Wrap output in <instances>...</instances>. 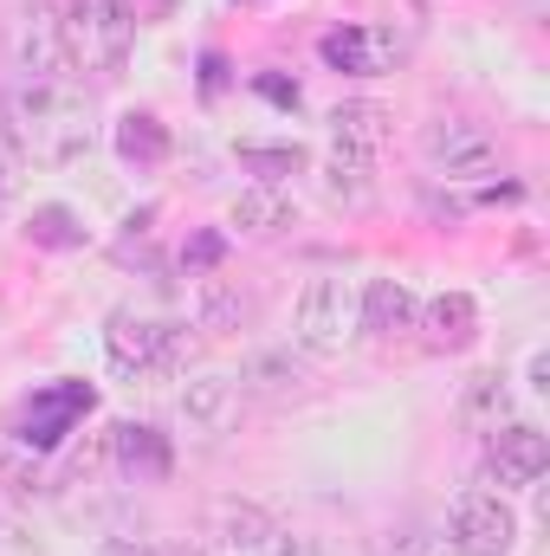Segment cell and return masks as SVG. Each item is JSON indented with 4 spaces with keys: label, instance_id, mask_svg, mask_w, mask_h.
Wrapping results in <instances>:
<instances>
[{
    "label": "cell",
    "instance_id": "obj_19",
    "mask_svg": "<svg viewBox=\"0 0 550 556\" xmlns=\"http://www.w3.org/2000/svg\"><path fill=\"white\" fill-rule=\"evenodd\" d=\"M460 420L466 427H479V433H492V427H505L512 415V382L499 376V369H479L466 389H460Z\"/></svg>",
    "mask_w": 550,
    "mask_h": 556
},
{
    "label": "cell",
    "instance_id": "obj_4",
    "mask_svg": "<svg viewBox=\"0 0 550 556\" xmlns=\"http://www.w3.org/2000/svg\"><path fill=\"white\" fill-rule=\"evenodd\" d=\"M182 350H188L182 324H162V317H142V311H111L104 317V356L130 382L162 376V369H182Z\"/></svg>",
    "mask_w": 550,
    "mask_h": 556
},
{
    "label": "cell",
    "instance_id": "obj_7",
    "mask_svg": "<svg viewBox=\"0 0 550 556\" xmlns=\"http://www.w3.org/2000/svg\"><path fill=\"white\" fill-rule=\"evenodd\" d=\"M518 511L499 492H460L447 505V551L453 556H512Z\"/></svg>",
    "mask_w": 550,
    "mask_h": 556
},
{
    "label": "cell",
    "instance_id": "obj_28",
    "mask_svg": "<svg viewBox=\"0 0 550 556\" xmlns=\"http://www.w3.org/2000/svg\"><path fill=\"white\" fill-rule=\"evenodd\" d=\"M266 556H324V551H317V538H311V531H278Z\"/></svg>",
    "mask_w": 550,
    "mask_h": 556
},
{
    "label": "cell",
    "instance_id": "obj_27",
    "mask_svg": "<svg viewBox=\"0 0 550 556\" xmlns=\"http://www.w3.org/2000/svg\"><path fill=\"white\" fill-rule=\"evenodd\" d=\"M182 266H195V273H214V266H221V240H214V233L188 240V247H182Z\"/></svg>",
    "mask_w": 550,
    "mask_h": 556
},
{
    "label": "cell",
    "instance_id": "obj_20",
    "mask_svg": "<svg viewBox=\"0 0 550 556\" xmlns=\"http://www.w3.org/2000/svg\"><path fill=\"white\" fill-rule=\"evenodd\" d=\"M91 408V389H52V395H39L33 402V415H26V440L33 446H59L65 440V427Z\"/></svg>",
    "mask_w": 550,
    "mask_h": 556
},
{
    "label": "cell",
    "instance_id": "obj_11",
    "mask_svg": "<svg viewBox=\"0 0 550 556\" xmlns=\"http://www.w3.org/2000/svg\"><path fill=\"white\" fill-rule=\"evenodd\" d=\"M278 531L285 525H278L266 505H253V498H221L214 505V544L227 556H266Z\"/></svg>",
    "mask_w": 550,
    "mask_h": 556
},
{
    "label": "cell",
    "instance_id": "obj_23",
    "mask_svg": "<svg viewBox=\"0 0 550 556\" xmlns=\"http://www.w3.org/2000/svg\"><path fill=\"white\" fill-rule=\"evenodd\" d=\"M26 240H33V247H52V253H72V247H85V220H78L72 207L46 201V207H33V220H26Z\"/></svg>",
    "mask_w": 550,
    "mask_h": 556
},
{
    "label": "cell",
    "instance_id": "obj_12",
    "mask_svg": "<svg viewBox=\"0 0 550 556\" xmlns=\"http://www.w3.org/2000/svg\"><path fill=\"white\" fill-rule=\"evenodd\" d=\"M414 317H421V304L402 278H370L357 291V330H370V337H409Z\"/></svg>",
    "mask_w": 550,
    "mask_h": 556
},
{
    "label": "cell",
    "instance_id": "obj_14",
    "mask_svg": "<svg viewBox=\"0 0 550 556\" xmlns=\"http://www.w3.org/2000/svg\"><path fill=\"white\" fill-rule=\"evenodd\" d=\"M414 330L427 337V350H466V343L479 337V304H473L466 291H440V298L421 304Z\"/></svg>",
    "mask_w": 550,
    "mask_h": 556
},
{
    "label": "cell",
    "instance_id": "obj_31",
    "mask_svg": "<svg viewBox=\"0 0 550 556\" xmlns=\"http://www.w3.org/2000/svg\"><path fill=\"white\" fill-rule=\"evenodd\" d=\"M260 91H266L273 104H298V91H291V85H278V78H260Z\"/></svg>",
    "mask_w": 550,
    "mask_h": 556
},
{
    "label": "cell",
    "instance_id": "obj_21",
    "mask_svg": "<svg viewBox=\"0 0 550 556\" xmlns=\"http://www.w3.org/2000/svg\"><path fill=\"white\" fill-rule=\"evenodd\" d=\"M117 155H124V162H137V168L168 162V124H162L155 111H130V117L117 124Z\"/></svg>",
    "mask_w": 550,
    "mask_h": 556
},
{
    "label": "cell",
    "instance_id": "obj_15",
    "mask_svg": "<svg viewBox=\"0 0 550 556\" xmlns=\"http://www.w3.org/2000/svg\"><path fill=\"white\" fill-rule=\"evenodd\" d=\"M253 291L247 285H234V278H201V291H195V324L208 330V337H240L247 324H253Z\"/></svg>",
    "mask_w": 550,
    "mask_h": 556
},
{
    "label": "cell",
    "instance_id": "obj_9",
    "mask_svg": "<svg viewBox=\"0 0 550 556\" xmlns=\"http://www.w3.org/2000/svg\"><path fill=\"white\" fill-rule=\"evenodd\" d=\"M545 466H550L545 427H532V420H505V427L486 433V472H492L499 485H538Z\"/></svg>",
    "mask_w": 550,
    "mask_h": 556
},
{
    "label": "cell",
    "instance_id": "obj_29",
    "mask_svg": "<svg viewBox=\"0 0 550 556\" xmlns=\"http://www.w3.org/2000/svg\"><path fill=\"white\" fill-rule=\"evenodd\" d=\"M98 556H162V544H149V538H104Z\"/></svg>",
    "mask_w": 550,
    "mask_h": 556
},
{
    "label": "cell",
    "instance_id": "obj_2",
    "mask_svg": "<svg viewBox=\"0 0 550 556\" xmlns=\"http://www.w3.org/2000/svg\"><path fill=\"white\" fill-rule=\"evenodd\" d=\"M0 52L13 78H65L72 46H65V7L52 0H13L0 20Z\"/></svg>",
    "mask_w": 550,
    "mask_h": 556
},
{
    "label": "cell",
    "instance_id": "obj_30",
    "mask_svg": "<svg viewBox=\"0 0 550 556\" xmlns=\"http://www.w3.org/2000/svg\"><path fill=\"white\" fill-rule=\"evenodd\" d=\"M525 376H532V389H538V395L550 389V356H545V350H532V363H525Z\"/></svg>",
    "mask_w": 550,
    "mask_h": 556
},
{
    "label": "cell",
    "instance_id": "obj_5",
    "mask_svg": "<svg viewBox=\"0 0 550 556\" xmlns=\"http://www.w3.org/2000/svg\"><path fill=\"white\" fill-rule=\"evenodd\" d=\"M421 162L447 181H479L499 168V137L479 124V117H460V111H440L421 124Z\"/></svg>",
    "mask_w": 550,
    "mask_h": 556
},
{
    "label": "cell",
    "instance_id": "obj_6",
    "mask_svg": "<svg viewBox=\"0 0 550 556\" xmlns=\"http://www.w3.org/2000/svg\"><path fill=\"white\" fill-rule=\"evenodd\" d=\"M357 337V291L343 278H311L291 304V343L304 356H337Z\"/></svg>",
    "mask_w": 550,
    "mask_h": 556
},
{
    "label": "cell",
    "instance_id": "obj_26",
    "mask_svg": "<svg viewBox=\"0 0 550 556\" xmlns=\"http://www.w3.org/2000/svg\"><path fill=\"white\" fill-rule=\"evenodd\" d=\"M240 162H247L253 175H266L273 188H278V175H298V168H304V155H298V149H253V142L240 149Z\"/></svg>",
    "mask_w": 550,
    "mask_h": 556
},
{
    "label": "cell",
    "instance_id": "obj_1",
    "mask_svg": "<svg viewBox=\"0 0 550 556\" xmlns=\"http://www.w3.org/2000/svg\"><path fill=\"white\" fill-rule=\"evenodd\" d=\"M7 124L20 130L33 162H78L91 155V104L72 78H13V91L0 98Z\"/></svg>",
    "mask_w": 550,
    "mask_h": 556
},
{
    "label": "cell",
    "instance_id": "obj_24",
    "mask_svg": "<svg viewBox=\"0 0 550 556\" xmlns=\"http://www.w3.org/2000/svg\"><path fill=\"white\" fill-rule=\"evenodd\" d=\"M26 168H33V155H26L20 130H13V124H7V111H0V207L26 194Z\"/></svg>",
    "mask_w": 550,
    "mask_h": 556
},
{
    "label": "cell",
    "instance_id": "obj_10",
    "mask_svg": "<svg viewBox=\"0 0 550 556\" xmlns=\"http://www.w3.org/2000/svg\"><path fill=\"white\" fill-rule=\"evenodd\" d=\"M227 220H234V233H240V240H278V233H291V227H298V201H291L285 188H273V181H253V188H240V194H234Z\"/></svg>",
    "mask_w": 550,
    "mask_h": 556
},
{
    "label": "cell",
    "instance_id": "obj_18",
    "mask_svg": "<svg viewBox=\"0 0 550 556\" xmlns=\"http://www.w3.org/2000/svg\"><path fill=\"white\" fill-rule=\"evenodd\" d=\"M234 382H240V395H298L304 389V363L291 350H253Z\"/></svg>",
    "mask_w": 550,
    "mask_h": 556
},
{
    "label": "cell",
    "instance_id": "obj_32",
    "mask_svg": "<svg viewBox=\"0 0 550 556\" xmlns=\"http://www.w3.org/2000/svg\"><path fill=\"white\" fill-rule=\"evenodd\" d=\"M0 479H13V466H7V446H0Z\"/></svg>",
    "mask_w": 550,
    "mask_h": 556
},
{
    "label": "cell",
    "instance_id": "obj_13",
    "mask_svg": "<svg viewBox=\"0 0 550 556\" xmlns=\"http://www.w3.org/2000/svg\"><path fill=\"white\" fill-rule=\"evenodd\" d=\"M370 162H376V155H357V149H337V142H330V155H324V168H317L324 201L363 214V207L376 201V168H370Z\"/></svg>",
    "mask_w": 550,
    "mask_h": 556
},
{
    "label": "cell",
    "instance_id": "obj_17",
    "mask_svg": "<svg viewBox=\"0 0 550 556\" xmlns=\"http://www.w3.org/2000/svg\"><path fill=\"white\" fill-rule=\"evenodd\" d=\"M389 130H396V117H389L383 104H370V98H350V104L330 111V142H337V149L376 155V149L389 142Z\"/></svg>",
    "mask_w": 550,
    "mask_h": 556
},
{
    "label": "cell",
    "instance_id": "obj_3",
    "mask_svg": "<svg viewBox=\"0 0 550 556\" xmlns=\"http://www.w3.org/2000/svg\"><path fill=\"white\" fill-rule=\"evenodd\" d=\"M137 39V7L130 0H65V46L72 65L91 78H117Z\"/></svg>",
    "mask_w": 550,
    "mask_h": 556
},
{
    "label": "cell",
    "instance_id": "obj_16",
    "mask_svg": "<svg viewBox=\"0 0 550 556\" xmlns=\"http://www.w3.org/2000/svg\"><path fill=\"white\" fill-rule=\"evenodd\" d=\"M111 472H124V479H168V440L155 433V427H142V420H117V440H111Z\"/></svg>",
    "mask_w": 550,
    "mask_h": 556
},
{
    "label": "cell",
    "instance_id": "obj_8",
    "mask_svg": "<svg viewBox=\"0 0 550 556\" xmlns=\"http://www.w3.org/2000/svg\"><path fill=\"white\" fill-rule=\"evenodd\" d=\"M175 415H182L188 433L221 440V433L240 420V382H234L227 369H195V376H182V389H175Z\"/></svg>",
    "mask_w": 550,
    "mask_h": 556
},
{
    "label": "cell",
    "instance_id": "obj_22",
    "mask_svg": "<svg viewBox=\"0 0 550 556\" xmlns=\"http://www.w3.org/2000/svg\"><path fill=\"white\" fill-rule=\"evenodd\" d=\"M324 65L330 72H350V78H370V72H383V59H376V39L363 33V26H343V33H324Z\"/></svg>",
    "mask_w": 550,
    "mask_h": 556
},
{
    "label": "cell",
    "instance_id": "obj_25",
    "mask_svg": "<svg viewBox=\"0 0 550 556\" xmlns=\"http://www.w3.org/2000/svg\"><path fill=\"white\" fill-rule=\"evenodd\" d=\"M111 440H117V427H98V433L72 453V479H104V472H111Z\"/></svg>",
    "mask_w": 550,
    "mask_h": 556
}]
</instances>
